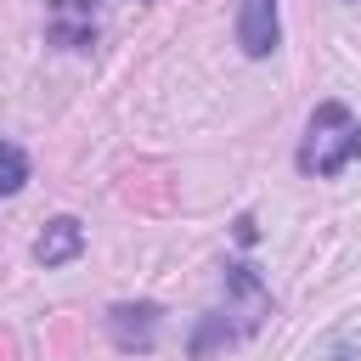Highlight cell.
Listing matches in <instances>:
<instances>
[{"mask_svg":"<svg viewBox=\"0 0 361 361\" xmlns=\"http://www.w3.org/2000/svg\"><path fill=\"white\" fill-rule=\"evenodd\" d=\"M23 186H28V152L0 135V197H11V192H23Z\"/></svg>","mask_w":361,"mask_h":361,"instance_id":"8992f818","label":"cell"},{"mask_svg":"<svg viewBox=\"0 0 361 361\" xmlns=\"http://www.w3.org/2000/svg\"><path fill=\"white\" fill-rule=\"evenodd\" d=\"M254 237H259V226H254V220L243 214V220H237V243H254Z\"/></svg>","mask_w":361,"mask_h":361,"instance_id":"52a82bcc","label":"cell"},{"mask_svg":"<svg viewBox=\"0 0 361 361\" xmlns=\"http://www.w3.org/2000/svg\"><path fill=\"white\" fill-rule=\"evenodd\" d=\"M237 333H243V327H231V322H226V310H209V316L197 322V333H192V361H203L214 344H231Z\"/></svg>","mask_w":361,"mask_h":361,"instance_id":"5b68a950","label":"cell"},{"mask_svg":"<svg viewBox=\"0 0 361 361\" xmlns=\"http://www.w3.org/2000/svg\"><path fill=\"white\" fill-rule=\"evenodd\" d=\"M85 254V226L73 220V214H56L39 237H34V259L45 265V271H56V265H68V259H79Z\"/></svg>","mask_w":361,"mask_h":361,"instance_id":"277c9868","label":"cell"},{"mask_svg":"<svg viewBox=\"0 0 361 361\" xmlns=\"http://www.w3.org/2000/svg\"><path fill=\"white\" fill-rule=\"evenodd\" d=\"M96 0H51V11H90Z\"/></svg>","mask_w":361,"mask_h":361,"instance_id":"ba28073f","label":"cell"},{"mask_svg":"<svg viewBox=\"0 0 361 361\" xmlns=\"http://www.w3.org/2000/svg\"><path fill=\"white\" fill-rule=\"evenodd\" d=\"M158 316H164V310H158L152 299H135V305H113L102 322H107V338H113L118 350H141V355H147V350L158 344Z\"/></svg>","mask_w":361,"mask_h":361,"instance_id":"7a4b0ae2","label":"cell"},{"mask_svg":"<svg viewBox=\"0 0 361 361\" xmlns=\"http://www.w3.org/2000/svg\"><path fill=\"white\" fill-rule=\"evenodd\" d=\"M237 45L243 56L265 62L282 45V23H276V0H237Z\"/></svg>","mask_w":361,"mask_h":361,"instance_id":"3957f363","label":"cell"},{"mask_svg":"<svg viewBox=\"0 0 361 361\" xmlns=\"http://www.w3.org/2000/svg\"><path fill=\"white\" fill-rule=\"evenodd\" d=\"M355 158H361V124L350 118L344 102H322V107L310 113L305 141H299V169L316 175V180H327V175L350 169Z\"/></svg>","mask_w":361,"mask_h":361,"instance_id":"6da1fadb","label":"cell"}]
</instances>
